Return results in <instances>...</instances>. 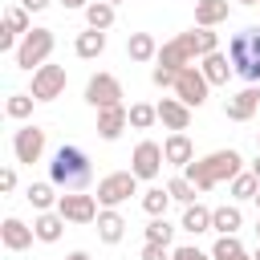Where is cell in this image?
Listing matches in <instances>:
<instances>
[{
	"label": "cell",
	"instance_id": "cell-14",
	"mask_svg": "<svg viewBox=\"0 0 260 260\" xmlns=\"http://www.w3.org/2000/svg\"><path fill=\"white\" fill-rule=\"evenodd\" d=\"M37 240V232L24 223V219H16V215H8L4 223H0V244L8 248V252H24L28 244Z\"/></svg>",
	"mask_w": 260,
	"mask_h": 260
},
{
	"label": "cell",
	"instance_id": "cell-43",
	"mask_svg": "<svg viewBox=\"0 0 260 260\" xmlns=\"http://www.w3.org/2000/svg\"><path fill=\"white\" fill-rule=\"evenodd\" d=\"M65 260H89V252H69Z\"/></svg>",
	"mask_w": 260,
	"mask_h": 260
},
{
	"label": "cell",
	"instance_id": "cell-16",
	"mask_svg": "<svg viewBox=\"0 0 260 260\" xmlns=\"http://www.w3.org/2000/svg\"><path fill=\"white\" fill-rule=\"evenodd\" d=\"M130 126V110L126 106H110V110H98V134L106 138V142H114L122 130Z\"/></svg>",
	"mask_w": 260,
	"mask_h": 260
},
{
	"label": "cell",
	"instance_id": "cell-30",
	"mask_svg": "<svg viewBox=\"0 0 260 260\" xmlns=\"http://www.w3.org/2000/svg\"><path fill=\"white\" fill-rule=\"evenodd\" d=\"M4 32H12V37H24V32H32V28H28V8L12 4V8L4 12Z\"/></svg>",
	"mask_w": 260,
	"mask_h": 260
},
{
	"label": "cell",
	"instance_id": "cell-48",
	"mask_svg": "<svg viewBox=\"0 0 260 260\" xmlns=\"http://www.w3.org/2000/svg\"><path fill=\"white\" fill-rule=\"evenodd\" d=\"M256 236H260V219H256Z\"/></svg>",
	"mask_w": 260,
	"mask_h": 260
},
{
	"label": "cell",
	"instance_id": "cell-11",
	"mask_svg": "<svg viewBox=\"0 0 260 260\" xmlns=\"http://www.w3.org/2000/svg\"><path fill=\"white\" fill-rule=\"evenodd\" d=\"M12 154H16V162H41V154H45V130L41 126H20L16 134H12Z\"/></svg>",
	"mask_w": 260,
	"mask_h": 260
},
{
	"label": "cell",
	"instance_id": "cell-46",
	"mask_svg": "<svg viewBox=\"0 0 260 260\" xmlns=\"http://www.w3.org/2000/svg\"><path fill=\"white\" fill-rule=\"evenodd\" d=\"M252 260H260V244H256V252H252Z\"/></svg>",
	"mask_w": 260,
	"mask_h": 260
},
{
	"label": "cell",
	"instance_id": "cell-49",
	"mask_svg": "<svg viewBox=\"0 0 260 260\" xmlns=\"http://www.w3.org/2000/svg\"><path fill=\"white\" fill-rule=\"evenodd\" d=\"M106 4H122V0H106Z\"/></svg>",
	"mask_w": 260,
	"mask_h": 260
},
{
	"label": "cell",
	"instance_id": "cell-25",
	"mask_svg": "<svg viewBox=\"0 0 260 260\" xmlns=\"http://www.w3.org/2000/svg\"><path fill=\"white\" fill-rule=\"evenodd\" d=\"M183 232H191V236H199V232H211V207H203V203H191V207H183V223H179Z\"/></svg>",
	"mask_w": 260,
	"mask_h": 260
},
{
	"label": "cell",
	"instance_id": "cell-2",
	"mask_svg": "<svg viewBox=\"0 0 260 260\" xmlns=\"http://www.w3.org/2000/svg\"><path fill=\"white\" fill-rule=\"evenodd\" d=\"M93 179V167H89V154L77 146V142H65L53 150V162H49V183L57 191H85Z\"/></svg>",
	"mask_w": 260,
	"mask_h": 260
},
{
	"label": "cell",
	"instance_id": "cell-36",
	"mask_svg": "<svg viewBox=\"0 0 260 260\" xmlns=\"http://www.w3.org/2000/svg\"><path fill=\"white\" fill-rule=\"evenodd\" d=\"M195 32H199V53H203V57H207V53H219V37H215L211 28H195ZM203 57H199V61H203Z\"/></svg>",
	"mask_w": 260,
	"mask_h": 260
},
{
	"label": "cell",
	"instance_id": "cell-1",
	"mask_svg": "<svg viewBox=\"0 0 260 260\" xmlns=\"http://www.w3.org/2000/svg\"><path fill=\"white\" fill-rule=\"evenodd\" d=\"M236 175H244V158H240V150H211L207 158H195V162H187L183 167V179L195 187V191H211V187H219L223 179L232 183Z\"/></svg>",
	"mask_w": 260,
	"mask_h": 260
},
{
	"label": "cell",
	"instance_id": "cell-37",
	"mask_svg": "<svg viewBox=\"0 0 260 260\" xmlns=\"http://www.w3.org/2000/svg\"><path fill=\"white\" fill-rule=\"evenodd\" d=\"M175 77H179V73H171V69H162V65L150 69V81H154L158 89H175Z\"/></svg>",
	"mask_w": 260,
	"mask_h": 260
},
{
	"label": "cell",
	"instance_id": "cell-24",
	"mask_svg": "<svg viewBox=\"0 0 260 260\" xmlns=\"http://www.w3.org/2000/svg\"><path fill=\"white\" fill-rule=\"evenodd\" d=\"M126 53H130V61H158V45H154L150 32H130L126 37Z\"/></svg>",
	"mask_w": 260,
	"mask_h": 260
},
{
	"label": "cell",
	"instance_id": "cell-19",
	"mask_svg": "<svg viewBox=\"0 0 260 260\" xmlns=\"http://www.w3.org/2000/svg\"><path fill=\"white\" fill-rule=\"evenodd\" d=\"M32 232H37L41 244H57L61 232H65V215H61V211H41V215L32 219Z\"/></svg>",
	"mask_w": 260,
	"mask_h": 260
},
{
	"label": "cell",
	"instance_id": "cell-40",
	"mask_svg": "<svg viewBox=\"0 0 260 260\" xmlns=\"http://www.w3.org/2000/svg\"><path fill=\"white\" fill-rule=\"evenodd\" d=\"M12 187H16V171L4 167V171H0V191H12Z\"/></svg>",
	"mask_w": 260,
	"mask_h": 260
},
{
	"label": "cell",
	"instance_id": "cell-28",
	"mask_svg": "<svg viewBox=\"0 0 260 260\" xmlns=\"http://www.w3.org/2000/svg\"><path fill=\"white\" fill-rule=\"evenodd\" d=\"M167 203H171V195H167V187H150V191H142V211H146L150 219H158V215H167Z\"/></svg>",
	"mask_w": 260,
	"mask_h": 260
},
{
	"label": "cell",
	"instance_id": "cell-51",
	"mask_svg": "<svg viewBox=\"0 0 260 260\" xmlns=\"http://www.w3.org/2000/svg\"><path fill=\"white\" fill-rule=\"evenodd\" d=\"M244 260H252V256H244Z\"/></svg>",
	"mask_w": 260,
	"mask_h": 260
},
{
	"label": "cell",
	"instance_id": "cell-47",
	"mask_svg": "<svg viewBox=\"0 0 260 260\" xmlns=\"http://www.w3.org/2000/svg\"><path fill=\"white\" fill-rule=\"evenodd\" d=\"M256 207H260V191H256Z\"/></svg>",
	"mask_w": 260,
	"mask_h": 260
},
{
	"label": "cell",
	"instance_id": "cell-32",
	"mask_svg": "<svg viewBox=\"0 0 260 260\" xmlns=\"http://www.w3.org/2000/svg\"><path fill=\"white\" fill-rule=\"evenodd\" d=\"M171 240H175V228L167 223V215H158V219L146 223V244H162V248H171Z\"/></svg>",
	"mask_w": 260,
	"mask_h": 260
},
{
	"label": "cell",
	"instance_id": "cell-23",
	"mask_svg": "<svg viewBox=\"0 0 260 260\" xmlns=\"http://www.w3.org/2000/svg\"><path fill=\"white\" fill-rule=\"evenodd\" d=\"M240 223H244V215H240L236 203H223V207L211 211V232H219V236H236Z\"/></svg>",
	"mask_w": 260,
	"mask_h": 260
},
{
	"label": "cell",
	"instance_id": "cell-42",
	"mask_svg": "<svg viewBox=\"0 0 260 260\" xmlns=\"http://www.w3.org/2000/svg\"><path fill=\"white\" fill-rule=\"evenodd\" d=\"M61 8H89V0H57Z\"/></svg>",
	"mask_w": 260,
	"mask_h": 260
},
{
	"label": "cell",
	"instance_id": "cell-34",
	"mask_svg": "<svg viewBox=\"0 0 260 260\" xmlns=\"http://www.w3.org/2000/svg\"><path fill=\"white\" fill-rule=\"evenodd\" d=\"M167 195H171V199H175V203H183V207H191V203H195V195H199V191H195V187H191V183H187V179H183V175H175V179H171V183H167Z\"/></svg>",
	"mask_w": 260,
	"mask_h": 260
},
{
	"label": "cell",
	"instance_id": "cell-33",
	"mask_svg": "<svg viewBox=\"0 0 260 260\" xmlns=\"http://www.w3.org/2000/svg\"><path fill=\"white\" fill-rule=\"evenodd\" d=\"M32 102H37L32 93H12V98L4 102V114H8L12 122H20V118H28V114H32Z\"/></svg>",
	"mask_w": 260,
	"mask_h": 260
},
{
	"label": "cell",
	"instance_id": "cell-3",
	"mask_svg": "<svg viewBox=\"0 0 260 260\" xmlns=\"http://www.w3.org/2000/svg\"><path fill=\"white\" fill-rule=\"evenodd\" d=\"M228 61L236 69V77H244L248 85H260V28L248 24L228 41Z\"/></svg>",
	"mask_w": 260,
	"mask_h": 260
},
{
	"label": "cell",
	"instance_id": "cell-20",
	"mask_svg": "<svg viewBox=\"0 0 260 260\" xmlns=\"http://www.w3.org/2000/svg\"><path fill=\"white\" fill-rule=\"evenodd\" d=\"M199 69H203V77H207L211 85H228V77L236 73L232 61H228V53H207V57L199 61Z\"/></svg>",
	"mask_w": 260,
	"mask_h": 260
},
{
	"label": "cell",
	"instance_id": "cell-6",
	"mask_svg": "<svg viewBox=\"0 0 260 260\" xmlns=\"http://www.w3.org/2000/svg\"><path fill=\"white\" fill-rule=\"evenodd\" d=\"M130 195H138V175L134 171H114V175L98 179V203L102 207H118Z\"/></svg>",
	"mask_w": 260,
	"mask_h": 260
},
{
	"label": "cell",
	"instance_id": "cell-35",
	"mask_svg": "<svg viewBox=\"0 0 260 260\" xmlns=\"http://www.w3.org/2000/svg\"><path fill=\"white\" fill-rule=\"evenodd\" d=\"M256 191H260V179H256L252 171H244V175L232 179V195H236V199H256Z\"/></svg>",
	"mask_w": 260,
	"mask_h": 260
},
{
	"label": "cell",
	"instance_id": "cell-39",
	"mask_svg": "<svg viewBox=\"0 0 260 260\" xmlns=\"http://www.w3.org/2000/svg\"><path fill=\"white\" fill-rule=\"evenodd\" d=\"M142 260H171V256H167L162 244H146V248H142Z\"/></svg>",
	"mask_w": 260,
	"mask_h": 260
},
{
	"label": "cell",
	"instance_id": "cell-4",
	"mask_svg": "<svg viewBox=\"0 0 260 260\" xmlns=\"http://www.w3.org/2000/svg\"><path fill=\"white\" fill-rule=\"evenodd\" d=\"M53 28H32V32H24L20 37V49L12 53V61H16V69H28V73H37L45 61H49V53H53Z\"/></svg>",
	"mask_w": 260,
	"mask_h": 260
},
{
	"label": "cell",
	"instance_id": "cell-7",
	"mask_svg": "<svg viewBox=\"0 0 260 260\" xmlns=\"http://www.w3.org/2000/svg\"><path fill=\"white\" fill-rule=\"evenodd\" d=\"M207 89H211V81L203 77L199 65H187V69L175 77V98H179L183 106H191V110H199V106L207 102Z\"/></svg>",
	"mask_w": 260,
	"mask_h": 260
},
{
	"label": "cell",
	"instance_id": "cell-8",
	"mask_svg": "<svg viewBox=\"0 0 260 260\" xmlns=\"http://www.w3.org/2000/svg\"><path fill=\"white\" fill-rule=\"evenodd\" d=\"M57 211L65 215V223H98V195H85V191H61Z\"/></svg>",
	"mask_w": 260,
	"mask_h": 260
},
{
	"label": "cell",
	"instance_id": "cell-45",
	"mask_svg": "<svg viewBox=\"0 0 260 260\" xmlns=\"http://www.w3.org/2000/svg\"><path fill=\"white\" fill-rule=\"evenodd\" d=\"M236 4H248V8H252V4H260V0H236Z\"/></svg>",
	"mask_w": 260,
	"mask_h": 260
},
{
	"label": "cell",
	"instance_id": "cell-21",
	"mask_svg": "<svg viewBox=\"0 0 260 260\" xmlns=\"http://www.w3.org/2000/svg\"><path fill=\"white\" fill-rule=\"evenodd\" d=\"M162 154H167L171 167H187V162H195V146H191L187 134H171V138L162 142Z\"/></svg>",
	"mask_w": 260,
	"mask_h": 260
},
{
	"label": "cell",
	"instance_id": "cell-38",
	"mask_svg": "<svg viewBox=\"0 0 260 260\" xmlns=\"http://www.w3.org/2000/svg\"><path fill=\"white\" fill-rule=\"evenodd\" d=\"M171 260H211V252H199V248L183 244V248H175V252H171Z\"/></svg>",
	"mask_w": 260,
	"mask_h": 260
},
{
	"label": "cell",
	"instance_id": "cell-22",
	"mask_svg": "<svg viewBox=\"0 0 260 260\" xmlns=\"http://www.w3.org/2000/svg\"><path fill=\"white\" fill-rule=\"evenodd\" d=\"M73 53H77L81 61H93V57H102V53H106V32H98V28H85V32H77V41H73Z\"/></svg>",
	"mask_w": 260,
	"mask_h": 260
},
{
	"label": "cell",
	"instance_id": "cell-9",
	"mask_svg": "<svg viewBox=\"0 0 260 260\" xmlns=\"http://www.w3.org/2000/svg\"><path fill=\"white\" fill-rule=\"evenodd\" d=\"M85 102L93 110H110V106H122V81L114 73H93L85 81Z\"/></svg>",
	"mask_w": 260,
	"mask_h": 260
},
{
	"label": "cell",
	"instance_id": "cell-50",
	"mask_svg": "<svg viewBox=\"0 0 260 260\" xmlns=\"http://www.w3.org/2000/svg\"><path fill=\"white\" fill-rule=\"evenodd\" d=\"M256 142H260V134H256Z\"/></svg>",
	"mask_w": 260,
	"mask_h": 260
},
{
	"label": "cell",
	"instance_id": "cell-27",
	"mask_svg": "<svg viewBox=\"0 0 260 260\" xmlns=\"http://www.w3.org/2000/svg\"><path fill=\"white\" fill-rule=\"evenodd\" d=\"M85 20H89V28L106 32V28L114 24V4H106V0H89V8H85Z\"/></svg>",
	"mask_w": 260,
	"mask_h": 260
},
{
	"label": "cell",
	"instance_id": "cell-31",
	"mask_svg": "<svg viewBox=\"0 0 260 260\" xmlns=\"http://www.w3.org/2000/svg\"><path fill=\"white\" fill-rule=\"evenodd\" d=\"M158 122V106H146V102H134L130 106V126L134 130H150Z\"/></svg>",
	"mask_w": 260,
	"mask_h": 260
},
{
	"label": "cell",
	"instance_id": "cell-12",
	"mask_svg": "<svg viewBox=\"0 0 260 260\" xmlns=\"http://www.w3.org/2000/svg\"><path fill=\"white\" fill-rule=\"evenodd\" d=\"M65 81H69V77H65L61 65H41V69L32 73V89H28V93H32L37 102H53V98L65 93Z\"/></svg>",
	"mask_w": 260,
	"mask_h": 260
},
{
	"label": "cell",
	"instance_id": "cell-29",
	"mask_svg": "<svg viewBox=\"0 0 260 260\" xmlns=\"http://www.w3.org/2000/svg\"><path fill=\"white\" fill-rule=\"evenodd\" d=\"M248 252H244V244L236 240V236H219L215 244H211V260H244Z\"/></svg>",
	"mask_w": 260,
	"mask_h": 260
},
{
	"label": "cell",
	"instance_id": "cell-10",
	"mask_svg": "<svg viewBox=\"0 0 260 260\" xmlns=\"http://www.w3.org/2000/svg\"><path fill=\"white\" fill-rule=\"evenodd\" d=\"M162 162H167V154H162V146H158L154 138H142V142L134 146V154H130V171H134L138 179H158Z\"/></svg>",
	"mask_w": 260,
	"mask_h": 260
},
{
	"label": "cell",
	"instance_id": "cell-15",
	"mask_svg": "<svg viewBox=\"0 0 260 260\" xmlns=\"http://www.w3.org/2000/svg\"><path fill=\"white\" fill-rule=\"evenodd\" d=\"M158 122H162L167 130L183 134V130L191 126V106H183L179 98H162V102H158Z\"/></svg>",
	"mask_w": 260,
	"mask_h": 260
},
{
	"label": "cell",
	"instance_id": "cell-13",
	"mask_svg": "<svg viewBox=\"0 0 260 260\" xmlns=\"http://www.w3.org/2000/svg\"><path fill=\"white\" fill-rule=\"evenodd\" d=\"M256 110H260V85H244L240 93H232L223 102V118H232V122H248Z\"/></svg>",
	"mask_w": 260,
	"mask_h": 260
},
{
	"label": "cell",
	"instance_id": "cell-44",
	"mask_svg": "<svg viewBox=\"0 0 260 260\" xmlns=\"http://www.w3.org/2000/svg\"><path fill=\"white\" fill-rule=\"evenodd\" d=\"M248 171H252V175H256V179H260V154H256V162H252V167H248Z\"/></svg>",
	"mask_w": 260,
	"mask_h": 260
},
{
	"label": "cell",
	"instance_id": "cell-41",
	"mask_svg": "<svg viewBox=\"0 0 260 260\" xmlns=\"http://www.w3.org/2000/svg\"><path fill=\"white\" fill-rule=\"evenodd\" d=\"M20 8H28V12H41V8H49V0H20Z\"/></svg>",
	"mask_w": 260,
	"mask_h": 260
},
{
	"label": "cell",
	"instance_id": "cell-18",
	"mask_svg": "<svg viewBox=\"0 0 260 260\" xmlns=\"http://www.w3.org/2000/svg\"><path fill=\"white\" fill-rule=\"evenodd\" d=\"M228 12H232L228 0H195V24H199V28H215V24H223Z\"/></svg>",
	"mask_w": 260,
	"mask_h": 260
},
{
	"label": "cell",
	"instance_id": "cell-26",
	"mask_svg": "<svg viewBox=\"0 0 260 260\" xmlns=\"http://www.w3.org/2000/svg\"><path fill=\"white\" fill-rule=\"evenodd\" d=\"M24 199H28L37 211H53L61 195H57V187H53V183H32V187L24 191Z\"/></svg>",
	"mask_w": 260,
	"mask_h": 260
},
{
	"label": "cell",
	"instance_id": "cell-5",
	"mask_svg": "<svg viewBox=\"0 0 260 260\" xmlns=\"http://www.w3.org/2000/svg\"><path fill=\"white\" fill-rule=\"evenodd\" d=\"M195 57H203V53H199V32H195V28H191V32H179L175 41H167V45L158 49V65L171 69V73H183L187 65H195Z\"/></svg>",
	"mask_w": 260,
	"mask_h": 260
},
{
	"label": "cell",
	"instance_id": "cell-17",
	"mask_svg": "<svg viewBox=\"0 0 260 260\" xmlns=\"http://www.w3.org/2000/svg\"><path fill=\"white\" fill-rule=\"evenodd\" d=\"M126 236V219L118 215V207H102L98 211V240L102 244H118Z\"/></svg>",
	"mask_w": 260,
	"mask_h": 260
}]
</instances>
